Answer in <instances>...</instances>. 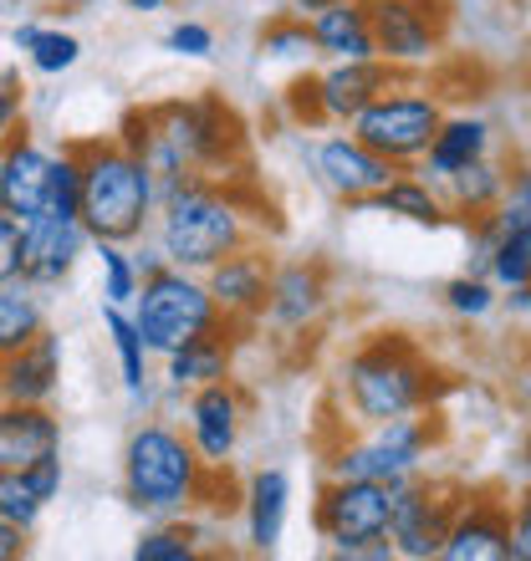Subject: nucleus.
I'll list each match as a JSON object with an SVG mask.
<instances>
[{"label": "nucleus", "instance_id": "nucleus-13", "mask_svg": "<svg viewBox=\"0 0 531 561\" xmlns=\"http://www.w3.org/2000/svg\"><path fill=\"white\" fill-rule=\"evenodd\" d=\"M312 174L323 179V190L332 194V199L363 209L398 169L388 159H379V153L348 128V134H327L323 144L312 148Z\"/></svg>", "mask_w": 531, "mask_h": 561}, {"label": "nucleus", "instance_id": "nucleus-30", "mask_svg": "<svg viewBox=\"0 0 531 561\" xmlns=\"http://www.w3.org/2000/svg\"><path fill=\"white\" fill-rule=\"evenodd\" d=\"M261 57L266 61H286V67H307L317 57V42H312V21L302 11H281L261 26Z\"/></svg>", "mask_w": 531, "mask_h": 561}, {"label": "nucleus", "instance_id": "nucleus-21", "mask_svg": "<svg viewBox=\"0 0 531 561\" xmlns=\"http://www.w3.org/2000/svg\"><path fill=\"white\" fill-rule=\"evenodd\" d=\"M61 388V337L46 327L21 353L0 357V399L5 403H52Z\"/></svg>", "mask_w": 531, "mask_h": 561}, {"label": "nucleus", "instance_id": "nucleus-6", "mask_svg": "<svg viewBox=\"0 0 531 561\" xmlns=\"http://www.w3.org/2000/svg\"><path fill=\"white\" fill-rule=\"evenodd\" d=\"M444 439L440 409H419V414L388 419V424H369L363 439H342L338 449H327V480H384L398 485L409 474H425L429 449Z\"/></svg>", "mask_w": 531, "mask_h": 561}, {"label": "nucleus", "instance_id": "nucleus-10", "mask_svg": "<svg viewBox=\"0 0 531 561\" xmlns=\"http://www.w3.org/2000/svg\"><path fill=\"white\" fill-rule=\"evenodd\" d=\"M460 485L434 480V474H409L394 485V511H388V541L404 561H434L444 551V531L455 516Z\"/></svg>", "mask_w": 531, "mask_h": 561}, {"label": "nucleus", "instance_id": "nucleus-24", "mask_svg": "<svg viewBox=\"0 0 531 561\" xmlns=\"http://www.w3.org/2000/svg\"><path fill=\"white\" fill-rule=\"evenodd\" d=\"M490 148H496V128H490L481 113H444L440 134H434V144H429L425 159H419V174H425L429 184H444L455 169L486 159Z\"/></svg>", "mask_w": 531, "mask_h": 561}, {"label": "nucleus", "instance_id": "nucleus-49", "mask_svg": "<svg viewBox=\"0 0 531 561\" xmlns=\"http://www.w3.org/2000/svg\"><path fill=\"white\" fill-rule=\"evenodd\" d=\"M323 5H332V0H292V11L312 15V11H323Z\"/></svg>", "mask_w": 531, "mask_h": 561}, {"label": "nucleus", "instance_id": "nucleus-39", "mask_svg": "<svg viewBox=\"0 0 531 561\" xmlns=\"http://www.w3.org/2000/svg\"><path fill=\"white\" fill-rule=\"evenodd\" d=\"M21 113H26V88H21V77H15L11 67H0V144L26 123Z\"/></svg>", "mask_w": 531, "mask_h": 561}, {"label": "nucleus", "instance_id": "nucleus-23", "mask_svg": "<svg viewBox=\"0 0 531 561\" xmlns=\"http://www.w3.org/2000/svg\"><path fill=\"white\" fill-rule=\"evenodd\" d=\"M52 449H61V419L52 414V403L0 399V465L5 470H26Z\"/></svg>", "mask_w": 531, "mask_h": 561}, {"label": "nucleus", "instance_id": "nucleus-16", "mask_svg": "<svg viewBox=\"0 0 531 561\" xmlns=\"http://www.w3.org/2000/svg\"><path fill=\"white\" fill-rule=\"evenodd\" d=\"M92 255L88 225L72 215H36L21 220V276L42 291H57L61 280L77 271V261Z\"/></svg>", "mask_w": 531, "mask_h": 561}, {"label": "nucleus", "instance_id": "nucleus-51", "mask_svg": "<svg viewBox=\"0 0 531 561\" xmlns=\"http://www.w3.org/2000/svg\"><path fill=\"white\" fill-rule=\"evenodd\" d=\"M521 399H527V403H531V368H527V373H521Z\"/></svg>", "mask_w": 531, "mask_h": 561}, {"label": "nucleus", "instance_id": "nucleus-37", "mask_svg": "<svg viewBox=\"0 0 531 561\" xmlns=\"http://www.w3.org/2000/svg\"><path fill=\"white\" fill-rule=\"evenodd\" d=\"M281 107L296 128H327L323 123V103H317V72H302L292 77V88L281 92Z\"/></svg>", "mask_w": 531, "mask_h": 561}, {"label": "nucleus", "instance_id": "nucleus-28", "mask_svg": "<svg viewBox=\"0 0 531 561\" xmlns=\"http://www.w3.org/2000/svg\"><path fill=\"white\" fill-rule=\"evenodd\" d=\"M46 332V291L31 286L26 276L0 280V357L21 353L26 342Z\"/></svg>", "mask_w": 531, "mask_h": 561}, {"label": "nucleus", "instance_id": "nucleus-31", "mask_svg": "<svg viewBox=\"0 0 531 561\" xmlns=\"http://www.w3.org/2000/svg\"><path fill=\"white\" fill-rule=\"evenodd\" d=\"M200 541H205V536L190 526V516L154 520V526L138 531V541H133V561H194L200 557Z\"/></svg>", "mask_w": 531, "mask_h": 561}, {"label": "nucleus", "instance_id": "nucleus-7", "mask_svg": "<svg viewBox=\"0 0 531 561\" xmlns=\"http://www.w3.org/2000/svg\"><path fill=\"white\" fill-rule=\"evenodd\" d=\"M388 511H394V485L384 480H327L312 505V526L327 541L332 557L348 561H388Z\"/></svg>", "mask_w": 531, "mask_h": 561}, {"label": "nucleus", "instance_id": "nucleus-27", "mask_svg": "<svg viewBox=\"0 0 531 561\" xmlns=\"http://www.w3.org/2000/svg\"><path fill=\"white\" fill-rule=\"evenodd\" d=\"M363 209H379V215H394V220H409L419 230H440L450 225V205H444L440 184H429L419 169H398L384 190L373 194Z\"/></svg>", "mask_w": 531, "mask_h": 561}, {"label": "nucleus", "instance_id": "nucleus-48", "mask_svg": "<svg viewBox=\"0 0 531 561\" xmlns=\"http://www.w3.org/2000/svg\"><path fill=\"white\" fill-rule=\"evenodd\" d=\"M521 490H531V434H527V444H521Z\"/></svg>", "mask_w": 531, "mask_h": 561}, {"label": "nucleus", "instance_id": "nucleus-38", "mask_svg": "<svg viewBox=\"0 0 531 561\" xmlns=\"http://www.w3.org/2000/svg\"><path fill=\"white\" fill-rule=\"evenodd\" d=\"M163 51H174L184 61H205V57H215V31L205 21H174V26L163 31Z\"/></svg>", "mask_w": 531, "mask_h": 561}, {"label": "nucleus", "instance_id": "nucleus-3", "mask_svg": "<svg viewBox=\"0 0 531 561\" xmlns=\"http://www.w3.org/2000/svg\"><path fill=\"white\" fill-rule=\"evenodd\" d=\"M221 470H210L190 434L169 419H144L123 444V501L144 520L194 516L210 505Z\"/></svg>", "mask_w": 531, "mask_h": 561}, {"label": "nucleus", "instance_id": "nucleus-47", "mask_svg": "<svg viewBox=\"0 0 531 561\" xmlns=\"http://www.w3.org/2000/svg\"><path fill=\"white\" fill-rule=\"evenodd\" d=\"M174 0H123V11H133V15H154V11H169Z\"/></svg>", "mask_w": 531, "mask_h": 561}, {"label": "nucleus", "instance_id": "nucleus-41", "mask_svg": "<svg viewBox=\"0 0 531 561\" xmlns=\"http://www.w3.org/2000/svg\"><path fill=\"white\" fill-rule=\"evenodd\" d=\"M21 276V220L0 209V280Z\"/></svg>", "mask_w": 531, "mask_h": 561}, {"label": "nucleus", "instance_id": "nucleus-43", "mask_svg": "<svg viewBox=\"0 0 531 561\" xmlns=\"http://www.w3.org/2000/svg\"><path fill=\"white\" fill-rule=\"evenodd\" d=\"M26 551H31V531H21V526L0 516V561H21Z\"/></svg>", "mask_w": 531, "mask_h": 561}, {"label": "nucleus", "instance_id": "nucleus-9", "mask_svg": "<svg viewBox=\"0 0 531 561\" xmlns=\"http://www.w3.org/2000/svg\"><path fill=\"white\" fill-rule=\"evenodd\" d=\"M440 123H444L440 98L429 88H414V82L398 77L394 88L379 92L348 128H353L379 159L394 163V169H419L425 148L434 144V134H440Z\"/></svg>", "mask_w": 531, "mask_h": 561}, {"label": "nucleus", "instance_id": "nucleus-44", "mask_svg": "<svg viewBox=\"0 0 531 561\" xmlns=\"http://www.w3.org/2000/svg\"><path fill=\"white\" fill-rule=\"evenodd\" d=\"M128 251H133V266H138V276H154V271L169 266V255L159 251V240H154V245H144V240H133Z\"/></svg>", "mask_w": 531, "mask_h": 561}, {"label": "nucleus", "instance_id": "nucleus-14", "mask_svg": "<svg viewBox=\"0 0 531 561\" xmlns=\"http://www.w3.org/2000/svg\"><path fill=\"white\" fill-rule=\"evenodd\" d=\"M440 557L444 561H511V501H501L496 490H460Z\"/></svg>", "mask_w": 531, "mask_h": 561}, {"label": "nucleus", "instance_id": "nucleus-42", "mask_svg": "<svg viewBox=\"0 0 531 561\" xmlns=\"http://www.w3.org/2000/svg\"><path fill=\"white\" fill-rule=\"evenodd\" d=\"M511 561H531V490L511 501Z\"/></svg>", "mask_w": 531, "mask_h": 561}, {"label": "nucleus", "instance_id": "nucleus-4", "mask_svg": "<svg viewBox=\"0 0 531 561\" xmlns=\"http://www.w3.org/2000/svg\"><path fill=\"white\" fill-rule=\"evenodd\" d=\"M82 159V205L77 220L88 225L92 240H118L133 245L154 230L159 215V190L144 159H133L118 138H72Z\"/></svg>", "mask_w": 531, "mask_h": 561}, {"label": "nucleus", "instance_id": "nucleus-11", "mask_svg": "<svg viewBox=\"0 0 531 561\" xmlns=\"http://www.w3.org/2000/svg\"><path fill=\"white\" fill-rule=\"evenodd\" d=\"M369 21L379 57L398 72H409V67L434 61V51L444 46L450 11H444V0H369Z\"/></svg>", "mask_w": 531, "mask_h": 561}, {"label": "nucleus", "instance_id": "nucleus-25", "mask_svg": "<svg viewBox=\"0 0 531 561\" xmlns=\"http://www.w3.org/2000/svg\"><path fill=\"white\" fill-rule=\"evenodd\" d=\"M312 42L317 57L327 61H369L379 57L373 46V21H369V0H332L323 11H312Z\"/></svg>", "mask_w": 531, "mask_h": 561}, {"label": "nucleus", "instance_id": "nucleus-18", "mask_svg": "<svg viewBox=\"0 0 531 561\" xmlns=\"http://www.w3.org/2000/svg\"><path fill=\"white\" fill-rule=\"evenodd\" d=\"M327 301H332V276L323 261H286L271 276V296H266V317L276 332H307L323 322Z\"/></svg>", "mask_w": 531, "mask_h": 561}, {"label": "nucleus", "instance_id": "nucleus-36", "mask_svg": "<svg viewBox=\"0 0 531 561\" xmlns=\"http://www.w3.org/2000/svg\"><path fill=\"white\" fill-rule=\"evenodd\" d=\"M42 495L31 490L26 470H5L0 465V516L11 520V526H21V531H36V520H42Z\"/></svg>", "mask_w": 531, "mask_h": 561}, {"label": "nucleus", "instance_id": "nucleus-8", "mask_svg": "<svg viewBox=\"0 0 531 561\" xmlns=\"http://www.w3.org/2000/svg\"><path fill=\"white\" fill-rule=\"evenodd\" d=\"M128 311H133V327L144 332L154 357L174 353L179 342H190L225 322L221 307H215V296H210V286H205V276H200V271H184V266H163V271H154V276H144V286H138Z\"/></svg>", "mask_w": 531, "mask_h": 561}, {"label": "nucleus", "instance_id": "nucleus-33", "mask_svg": "<svg viewBox=\"0 0 531 561\" xmlns=\"http://www.w3.org/2000/svg\"><path fill=\"white\" fill-rule=\"evenodd\" d=\"M440 301H444V311H455V317H465V322H481V317H490V311L501 307V286H496L490 276L460 271L455 280H444Z\"/></svg>", "mask_w": 531, "mask_h": 561}, {"label": "nucleus", "instance_id": "nucleus-17", "mask_svg": "<svg viewBox=\"0 0 531 561\" xmlns=\"http://www.w3.org/2000/svg\"><path fill=\"white\" fill-rule=\"evenodd\" d=\"M52 159L57 148H42L26 123L0 144V209L15 220H36L46 215V190H52Z\"/></svg>", "mask_w": 531, "mask_h": 561}, {"label": "nucleus", "instance_id": "nucleus-5", "mask_svg": "<svg viewBox=\"0 0 531 561\" xmlns=\"http://www.w3.org/2000/svg\"><path fill=\"white\" fill-rule=\"evenodd\" d=\"M148 118H154L159 138L174 148V159L190 174L225 179L251 159L246 118L225 98H215V92H205V98H174V103H148Z\"/></svg>", "mask_w": 531, "mask_h": 561}, {"label": "nucleus", "instance_id": "nucleus-34", "mask_svg": "<svg viewBox=\"0 0 531 561\" xmlns=\"http://www.w3.org/2000/svg\"><path fill=\"white\" fill-rule=\"evenodd\" d=\"M21 57L31 61V72L61 77V72H72L77 61H82V42H77L72 31H61V26H42L36 36H31V46L21 51Z\"/></svg>", "mask_w": 531, "mask_h": 561}, {"label": "nucleus", "instance_id": "nucleus-29", "mask_svg": "<svg viewBox=\"0 0 531 561\" xmlns=\"http://www.w3.org/2000/svg\"><path fill=\"white\" fill-rule=\"evenodd\" d=\"M103 332L113 342V357H118V373H123V393L133 403H154V378H148V342L144 332L133 327V311L128 307H103Z\"/></svg>", "mask_w": 531, "mask_h": 561}, {"label": "nucleus", "instance_id": "nucleus-46", "mask_svg": "<svg viewBox=\"0 0 531 561\" xmlns=\"http://www.w3.org/2000/svg\"><path fill=\"white\" fill-rule=\"evenodd\" d=\"M511 199H521V205L531 209V159L521 163L517 174H511Z\"/></svg>", "mask_w": 531, "mask_h": 561}, {"label": "nucleus", "instance_id": "nucleus-22", "mask_svg": "<svg viewBox=\"0 0 531 561\" xmlns=\"http://www.w3.org/2000/svg\"><path fill=\"white\" fill-rule=\"evenodd\" d=\"M240 516H246V547L251 551H276L281 536H286V516H292V480L286 470L266 465L251 470L246 490H240Z\"/></svg>", "mask_w": 531, "mask_h": 561}, {"label": "nucleus", "instance_id": "nucleus-2", "mask_svg": "<svg viewBox=\"0 0 531 561\" xmlns=\"http://www.w3.org/2000/svg\"><path fill=\"white\" fill-rule=\"evenodd\" d=\"M450 388L455 378L409 332H373L338 368V399L363 428L419 414V409H440Z\"/></svg>", "mask_w": 531, "mask_h": 561}, {"label": "nucleus", "instance_id": "nucleus-19", "mask_svg": "<svg viewBox=\"0 0 531 561\" xmlns=\"http://www.w3.org/2000/svg\"><path fill=\"white\" fill-rule=\"evenodd\" d=\"M398 67H388L384 57L369 61H327V72H317V103H323V123L327 128H348L363 107L388 92L398 82Z\"/></svg>", "mask_w": 531, "mask_h": 561}, {"label": "nucleus", "instance_id": "nucleus-45", "mask_svg": "<svg viewBox=\"0 0 531 561\" xmlns=\"http://www.w3.org/2000/svg\"><path fill=\"white\" fill-rule=\"evenodd\" d=\"M501 307L511 311V317H531V286H506Z\"/></svg>", "mask_w": 531, "mask_h": 561}, {"label": "nucleus", "instance_id": "nucleus-15", "mask_svg": "<svg viewBox=\"0 0 531 561\" xmlns=\"http://www.w3.org/2000/svg\"><path fill=\"white\" fill-rule=\"evenodd\" d=\"M271 276H276V261L251 240V245L230 251L225 261H215V266L205 271V286H210V296H215V307H221L225 322L240 327V332H251L266 317Z\"/></svg>", "mask_w": 531, "mask_h": 561}, {"label": "nucleus", "instance_id": "nucleus-35", "mask_svg": "<svg viewBox=\"0 0 531 561\" xmlns=\"http://www.w3.org/2000/svg\"><path fill=\"white\" fill-rule=\"evenodd\" d=\"M82 205V159H77V144H61L57 159H52V190H46V215H72Z\"/></svg>", "mask_w": 531, "mask_h": 561}, {"label": "nucleus", "instance_id": "nucleus-50", "mask_svg": "<svg viewBox=\"0 0 531 561\" xmlns=\"http://www.w3.org/2000/svg\"><path fill=\"white\" fill-rule=\"evenodd\" d=\"M61 11H88V5H98V0H57Z\"/></svg>", "mask_w": 531, "mask_h": 561}, {"label": "nucleus", "instance_id": "nucleus-32", "mask_svg": "<svg viewBox=\"0 0 531 561\" xmlns=\"http://www.w3.org/2000/svg\"><path fill=\"white\" fill-rule=\"evenodd\" d=\"M92 255H98V271H103V307H133V296L144 286L138 266H133V251L118 240H92Z\"/></svg>", "mask_w": 531, "mask_h": 561}, {"label": "nucleus", "instance_id": "nucleus-1", "mask_svg": "<svg viewBox=\"0 0 531 561\" xmlns=\"http://www.w3.org/2000/svg\"><path fill=\"white\" fill-rule=\"evenodd\" d=\"M261 209H271V199H261V190H256L251 163H240L236 174H225V179L190 174L184 184H174L159 199L154 240L169 255V266H184L205 276L215 261H225L240 245H251Z\"/></svg>", "mask_w": 531, "mask_h": 561}, {"label": "nucleus", "instance_id": "nucleus-12", "mask_svg": "<svg viewBox=\"0 0 531 561\" xmlns=\"http://www.w3.org/2000/svg\"><path fill=\"white\" fill-rule=\"evenodd\" d=\"M246 414H251V393L236 378H221V383L184 393V434H190V444L200 449L210 470H230L240 434H246Z\"/></svg>", "mask_w": 531, "mask_h": 561}, {"label": "nucleus", "instance_id": "nucleus-40", "mask_svg": "<svg viewBox=\"0 0 531 561\" xmlns=\"http://www.w3.org/2000/svg\"><path fill=\"white\" fill-rule=\"evenodd\" d=\"M26 480L31 490L42 495V505H52L61 495V449H52V455H42L36 465H26Z\"/></svg>", "mask_w": 531, "mask_h": 561}, {"label": "nucleus", "instance_id": "nucleus-20", "mask_svg": "<svg viewBox=\"0 0 531 561\" xmlns=\"http://www.w3.org/2000/svg\"><path fill=\"white\" fill-rule=\"evenodd\" d=\"M236 342H240V327H230V322L210 327V332H200V337H190V342H179L174 353H163V388H169V393H190V388L230 378Z\"/></svg>", "mask_w": 531, "mask_h": 561}, {"label": "nucleus", "instance_id": "nucleus-26", "mask_svg": "<svg viewBox=\"0 0 531 561\" xmlns=\"http://www.w3.org/2000/svg\"><path fill=\"white\" fill-rule=\"evenodd\" d=\"M440 194H444V205H450V215H460V220H481V215H490L496 205L511 199V169L486 153V159L455 169V174L440 184Z\"/></svg>", "mask_w": 531, "mask_h": 561}]
</instances>
